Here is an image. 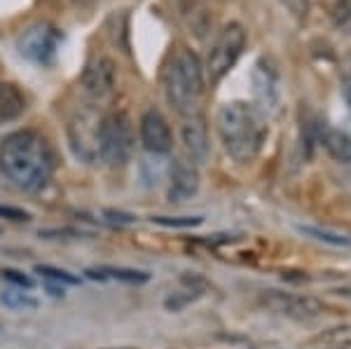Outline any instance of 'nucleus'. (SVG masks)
Listing matches in <instances>:
<instances>
[{
  "instance_id": "obj_1",
  "label": "nucleus",
  "mask_w": 351,
  "mask_h": 349,
  "mask_svg": "<svg viewBox=\"0 0 351 349\" xmlns=\"http://www.w3.org/2000/svg\"><path fill=\"white\" fill-rule=\"evenodd\" d=\"M56 167L54 150L43 134L19 129L0 141V169L24 190H43L52 181Z\"/></svg>"
},
{
  "instance_id": "obj_2",
  "label": "nucleus",
  "mask_w": 351,
  "mask_h": 349,
  "mask_svg": "<svg viewBox=\"0 0 351 349\" xmlns=\"http://www.w3.org/2000/svg\"><path fill=\"white\" fill-rule=\"evenodd\" d=\"M218 134L223 148L232 160L248 165L260 155L269 127L265 112L246 101H230L218 110Z\"/></svg>"
},
{
  "instance_id": "obj_3",
  "label": "nucleus",
  "mask_w": 351,
  "mask_h": 349,
  "mask_svg": "<svg viewBox=\"0 0 351 349\" xmlns=\"http://www.w3.org/2000/svg\"><path fill=\"white\" fill-rule=\"evenodd\" d=\"M162 84L169 106L178 115H199V104L204 97V69L199 56L192 49L176 47L169 54L162 73Z\"/></svg>"
},
{
  "instance_id": "obj_4",
  "label": "nucleus",
  "mask_w": 351,
  "mask_h": 349,
  "mask_svg": "<svg viewBox=\"0 0 351 349\" xmlns=\"http://www.w3.org/2000/svg\"><path fill=\"white\" fill-rule=\"evenodd\" d=\"M134 125L127 112L112 110L101 117L99 127V157L106 167L122 169L134 155Z\"/></svg>"
},
{
  "instance_id": "obj_5",
  "label": "nucleus",
  "mask_w": 351,
  "mask_h": 349,
  "mask_svg": "<svg viewBox=\"0 0 351 349\" xmlns=\"http://www.w3.org/2000/svg\"><path fill=\"white\" fill-rule=\"evenodd\" d=\"M243 49H246V28L239 21H230V24L220 28L206 56V73L211 84L220 82L234 69Z\"/></svg>"
},
{
  "instance_id": "obj_6",
  "label": "nucleus",
  "mask_w": 351,
  "mask_h": 349,
  "mask_svg": "<svg viewBox=\"0 0 351 349\" xmlns=\"http://www.w3.org/2000/svg\"><path fill=\"white\" fill-rule=\"evenodd\" d=\"M64 33L49 21H36L26 26L16 38V49L19 54L36 66H52L56 54H59Z\"/></svg>"
},
{
  "instance_id": "obj_7",
  "label": "nucleus",
  "mask_w": 351,
  "mask_h": 349,
  "mask_svg": "<svg viewBox=\"0 0 351 349\" xmlns=\"http://www.w3.org/2000/svg\"><path fill=\"white\" fill-rule=\"evenodd\" d=\"M99 127L101 117L94 108L77 110L68 122V141L77 160L92 165L99 160Z\"/></svg>"
},
{
  "instance_id": "obj_8",
  "label": "nucleus",
  "mask_w": 351,
  "mask_h": 349,
  "mask_svg": "<svg viewBox=\"0 0 351 349\" xmlns=\"http://www.w3.org/2000/svg\"><path fill=\"white\" fill-rule=\"evenodd\" d=\"M115 82H117L115 64L104 54L89 59V64L84 66L82 80H80L82 92L87 94V99L94 101V104H104L106 99H110L112 92H115Z\"/></svg>"
},
{
  "instance_id": "obj_9",
  "label": "nucleus",
  "mask_w": 351,
  "mask_h": 349,
  "mask_svg": "<svg viewBox=\"0 0 351 349\" xmlns=\"http://www.w3.org/2000/svg\"><path fill=\"white\" fill-rule=\"evenodd\" d=\"M253 80V94H256L258 108L260 110H276L281 99V87H279V71H276V64L269 59V56H263V59L256 61L251 73Z\"/></svg>"
},
{
  "instance_id": "obj_10",
  "label": "nucleus",
  "mask_w": 351,
  "mask_h": 349,
  "mask_svg": "<svg viewBox=\"0 0 351 349\" xmlns=\"http://www.w3.org/2000/svg\"><path fill=\"white\" fill-rule=\"evenodd\" d=\"M138 134L143 148L152 155H167L173 148V134L169 127L167 117L162 115L157 108H148L141 115L138 122Z\"/></svg>"
},
{
  "instance_id": "obj_11",
  "label": "nucleus",
  "mask_w": 351,
  "mask_h": 349,
  "mask_svg": "<svg viewBox=\"0 0 351 349\" xmlns=\"http://www.w3.org/2000/svg\"><path fill=\"white\" fill-rule=\"evenodd\" d=\"M265 305L291 319H314L324 312V305L319 300H314V298L281 293V291H267L265 293Z\"/></svg>"
},
{
  "instance_id": "obj_12",
  "label": "nucleus",
  "mask_w": 351,
  "mask_h": 349,
  "mask_svg": "<svg viewBox=\"0 0 351 349\" xmlns=\"http://www.w3.org/2000/svg\"><path fill=\"white\" fill-rule=\"evenodd\" d=\"M180 136H183V145L185 153H188L192 165H202V162L208 160V153H211V143H208V132L206 125L199 115H190L185 117L183 129H180Z\"/></svg>"
},
{
  "instance_id": "obj_13",
  "label": "nucleus",
  "mask_w": 351,
  "mask_h": 349,
  "mask_svg": "<svg viewBox=\"0 0 351 349\" xmlns=\"http://www.w3.org/2000/svg\"><path fill=\"white\" fill-rule=\"evenodd\" d=\"M199 190V171L188 160H176L171 165V185H169V200L188 202Z\"/></svg>"
},
{
  "instance_id": "obj_14",
  "label": "nucleus",
  "mask_w": 351,
  "mask_h": 349,
  "mask_svg": "<svg viewBox=\"0 0 351 349\" xmlns=\"http://www.w3.org/2000/svg\"><path fill=\"white\" fill-rule=\"evenodd\" d=\"M26 110V97L12 82H0V125L14 122Z\"/></svg>"
},
{
  "instance_id": "obj_15",
  "label": "nucleus",
  "mask_w": 351,
  "mask_h": 349,
  "mask_svg": "<svg viewBox=\"0 0 351 349\" xmlns=\"http://www.w3.org/2000/svg\"><path fill=\"white\" fill-rule=\"evenodd\" d=\"M84 274L94 281L115 279V281H124V284H145V281L150 279L148 272H143V269H132V267H89V269H84Z\"/></svg>"
},
{
  "instance_id": "obj_16",
  "label": "nucleus",
  "mask_w": 351,
  "mask_h": 349,
  "mask_svg": "<svg viewBox=\"0 0 351 349\" xmlns=\"http://www.w3.org/2000/svg\"><path fill=\"white\" fill-rule=\"evenodd\" d=\"M324 145L337 162H351V127L328 129L324 134Z\"/></svg>"
},
{
  "instance_id": "obj_17",
  "label": "nucleus",
  "mask_w": 351,
  "mask_h": 349,
  "mask_svg": "<svg viewBox=\"0 0 351 349\" xmlns=\"http://www.w3.org/2000/svg\"><path fill=\"white\" fill-rule=\"evenodd\" d=\"M300 232L307 234V237L316 239V241H324V244H330V246H349L351 239L347 234L342 232H335V230H326V228H319V225H300Z\"/></svg>"
},
{
  "instance_id": "obj_18",
  "label": "nucleus",
  "mask_w": 351,
  "mask_h": 349,
  "mask_svg": "<svg viewBox=\"0 0 351 349\" xmlns=\"http://www.w3.org/2000/svg\"><path fill=\"white\" fill-rule=\"evenodd\" d=\"M0 302H3L8 309H14V312H26V309H36L38 300L31 298L28 293H21V291H3L0 293Z\"/></svg>"
},
{
  "instance_id": "obj_19",
  "label": "nucleus",
  "mask_w": 351,
  "mask_h": 349,
  "mask_svg": "<svg viewBox=\"0 0 351 349\" xmlns=\"http://www.w3.org/2000/svg\"><path fill=\"white\" fill-rule=\"evenodd\" d=\"M36 272L43 274V279L47 281H54V284H61V286H77L80 284V277L68 269H61V267H54V265H36Z\"/></svg>"
},
{
  "instance_id": "obj_20",
  "label": "nucleus",
  "mask_w": 351,
  "mask_h": 349,
  "mask_svg": "<svg viewBox=\"0 0 351 349\" xmlns=\"http://www.w3.org/2000/svg\"><path fill=\"white\" fill-rule=\"evenodd\" d=\"M150 221L157 223V225H164V228H195V225L202 223V218L199 216H178V218H173V216H152Z\"/></svg>"
},
{
  "instance_id": "obj_21",
  "label": "nucleus",
  "mask_w": 351,
  "mask_h": 349,
  "mask_svg": "<svg viewBox=\"0 0 351 349\" xmlns=\"http://www.w3.org/2000/svg\"><path fill=\"white\" fill-rule=\"evenodd\" d=\"M0 274H3V279H5V281H10V284H14L16 289H26V291H28V289H33V279L28 277V274L21 272V269L5 267Z\"/></svg>"
},
{
  "instance_id": "obj_22",
  "label": "nucleus",
  "mask_w": 351,
  "mask_h": 349,
  "mask_svg": "<svg viewBox=\"0 0 351 349\" xmlns=\"http://www.w3.org/2000/svg\"><path fill=\"white\" fill-rule=\"evenodd\" d=\"M0 218H8V221H12V223H28L31 221V213L19 209V206L0 204Z\"/></svg>"
},
{
  "instance_id": "obj_23",
  "label": "nucleus",
  "mask_w": 351,
  "mask_h": 349,
  "mask_svg": "<svg viewBox=\"0 0 351 349\" xmlns=\"http://www.w3.org/2000/svg\"><path fill=\"white\" fill-rule=\"evenodd\" d=\"M328 342H335V345L342 347H351V326H339V328H332L330 333L326 335Z\"/></svg>"
},
{
  "instance_id": "obj_24",
  "label": "nucleus",
  "mask_w": 351,
  "mask_h": 349,
  "mask_svg": "<svg viewBox=\"0 0 351 349\" xmlns=\"http://www.w3.org/2000/svg\"><path fill=\"white\" fill-rule=\"evenodd\" d=\"M104 216L108 218L110 223H120V225H132V223H136V216H132V213H124V211H115V209L104 211Z\"/></svg>"
},
{
  "instance_id": "obj_25",
  "label": "nucleus",
  "mask_w": 351,
  "mask_h": 349,
  "mask_svg": "<svg viewBox=\"0 0 351 349\" xmlns=\"http://www.w3.org/2000/svg\"><path fill=\"white\" fill-rule=\"evenodd\" d=\"M284 5L298 16V19H304V16H307V10H309L307 0H284Z\"/></svg>"
},
{
  "instance_id": "obj_26",
  "label": "nucleus",
  "mask_w": 351,
  "mask_h": 349,
  "mask_svg": "<svg viewBox=\"0 0 351 349\" xmlns=\"http://www.w3.org/2000/svg\"><path fill=\"white\" fill-rule=\"evenodd\" d=\"M342 99L347 101V106L351 108V75H344L342 80Z\"/></svg>"
},
{
  "instance_id": "obj_27",
  "label": "nucleus",
  "mask_w": 351,
  "mask_h": 349,
  "mask_svg": "<svg viewBox=\"0 0 351 349\" xmlns=\"http://www.w3.org/2000/svg\"><path fill=\"white\" fill-rule=\"evenodd\" d=\"M47 291H49V293H52L54 298H64V286H61V284H54V281H49V284H47Z\"/></svg>"
},
{
  "instance_id": "obj_28",
  "label": "nucleus",
  "mask_w": 351,
  "mask_h": 349,
  "mask_svg": "<svg viewBox=\"0 0 351 349\" xmlns=\"http://www.w3.org/2000/svg\"><path fill=\"white\" fill-rule=\"evenodd\" d=\"M108 349H132V347H108Z\"/></svg>"
}]
</instances>
